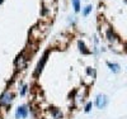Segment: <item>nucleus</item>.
<instances>
[{"instance_id":"1","label":"nucleus","mask_w":127,"mask_h":119,"mask_svg":"<svg viewBox=\"0 0 127 119\" xmlns=\"http://www.w3.org/2000/svg\"><path fill=\"white\" fill-rule=\"evenodd\" d=\"M12 100H13V95L10 94V92H5V94L0 98V104L1 105H8V104L12 103Z\"/></svg>"},{"instance_id":"9","label":"nucleus","mask_w":127,"mask_h":119,"mask_svg":"<svg viewBox=\"0 0 127 119\" xmlns=\"http://www.w3.org/2000/svg\"><path fill=\"white\" fill-rule=\"evenodd\" d=\"M92 105H93L92 103H88V104H87V107H85V112H87V113L90 112V109H92Z\"/></svg>"},{"instance_id":"10","label":"nucleus","mask_w":127,"mask_h":119,"mask_svg":"<svg viewBox=\"0 0 127 119\" xmlns=\"http://www.w3.org/2000/svg\"><path fill=\"white\" fill-rule=\"evenodd\" d=\"M25 91H27V86H23V89H22L20 94H22V95H24V94H25Z\"/></svg>"},{"instance_id":"8","label":"nucleus","mask_w":127,"mask_h":119,"mask_svg":"<svg viewBox=\"0 0 127 119\" xmlns=\"http://www.w3.org/2000/svg\"><path fill=\"white\" fill-rule=\"evenodd\" d=\"M90 10H92V6H90V5H88V6L84 9V13H83V14H84L85 17H87V15L89 14V13H90Z\"/></svg>"},{"instance_id":"11","label":"nucleus","mask_w":127,"mask_h":119,"mask_svg":"<svg viewBox=\"0 0 127 119\" xmlns=\"http://www.w3.org/2000/svg\"><path fill=\"white\" fill-rule=\"evenodd\" d=\"M1 1H3V0H0V3H1Z\"/></svg>"},{"instance_id":"2","label":"nucleus","mask_w":127,"mask_h":119,"mask_svg":"<svg viewBox=\"0 0 127 119\" xmlns=\"http://www.w3.org/2000/svg\"><path fill=\"white\" fill-rule=\"evenodd\" d=\"M27 114H28V109H27V107H20L17 109V113H15V117L17 119H23L27 117Z\"/></svg>"},{"instance_id":"6","label":"nucleus","mask_w":127,"mask_h":119,"mask_svg":"<svg viewBox=\"0 0 127 119\" xmlns=\"http://www.w3.org/2000/svg\"><path fill=\"white\" fill-rule=\"evenodd\" d=\"M79 47H80V51H81V52H83V53H84V55H89V53H90V52H89V51L87 50V48H85V46H84V43H83V42H81V41L79 42Z\"/></svg>"},{"instance_id":"7","label":"nucleus","mask_w":127,"mask_h":119,"mask_svg":"<svg viewBox=\"0 0 127 119\" xmlns=\"http://www.w3.org/2000/svg\"><path fill=\"white\" fill-rule=\"evenodd\" d=\"M72 5H74L75 11H79L80 10V1H79V0H72Z\"/></svg>"},{"instance_id":"4","label":"nucleus","mask_w":127,"mask_h":119,"mask_svg":"<svg viewBox=\"0 0 127 119\" xmlns=\"http://www.w3.org/2000/svg\"><path fill=\"white\" fill-rule=\"evenodd\" d=\"M106 104H107V98L104 95H99L97 98V107L99 109H103L104 107H106Z\"/></svg>"},{"instance_id":"3","label":"nucleus","mask_w":127,"mask_h":119,"mask_svg":"<svg viewBox=\"0 0 127 119\" xmlns=\"http://www.w3.org/2000/svg\"><path fill=\"white\" fill-rule=\"evenodd\" d=\"M47 56H48V52H46V53L43 55L42 60L38 62V65H37V71H36V74H39V72L43 70V66H44V63H46V61H47Z\"/></svg>"},{"instance_id":"5","label":"nucleus","mask_w":127,"mask_h":119,"mask_svg":"<svg viewBox=\"0 0 127 119\" xmlns=\"http://www.w3.org/2000/svg\"><path fill=\"white\" fill-rule=\"evenodd\" d=\"M108 66H109V68L112 70L113 72H118V71H120V66L117 65V63H111V62H108Z\"/></svg>"}]
</instances>
